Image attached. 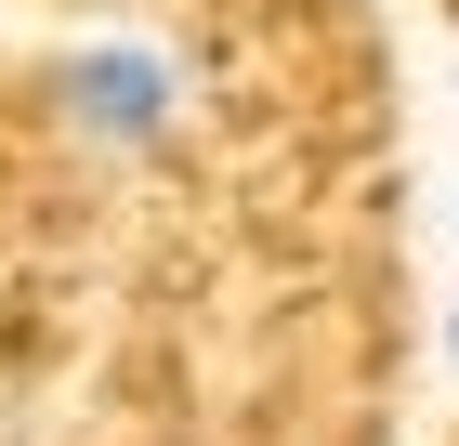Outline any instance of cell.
<instances>
[{"mask_svg":"<svg viewBox=\"0 0 459 446\" xmlns=\"http://www.w3.org/2000/svg\"><path fill=\"white\" fill-rule=\"evenodd\" d=\"M446 354H459V315H446Z\"/></svg>","mask_w":459,"mask_h":446,"instance_id":"cell-2","label":"cell"},{"mask_svg":"<svg viewBox=\"0 0 459 446\" xmlns=\"http://www.w3.org/2000/svg\"><path fill=\"white\" fill-rule=\"evenodd\" d=\"M66 118L92 144H158L171 132V66L158 53H79L66 66Z\"/></svg>","mask_w":459,"mask_h":446,"instance_id":"cell-1","label":"cell"}]
</instances>
